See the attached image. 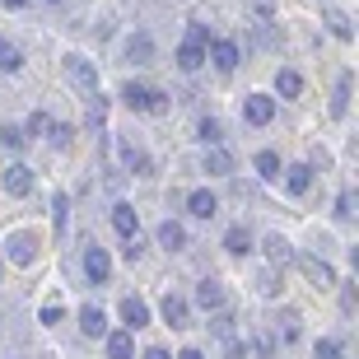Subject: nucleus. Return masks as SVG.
<instances>
[{"label":"nucleus","mask_w":359,"mask_h":359,"mask_svg":"<svg viewBox=\"0 0 359 359\" xmlns=\"http://www.w3.org/2000/svg\"><path fill=\"white\" fill-rule=\"evenodd\" d=\"M121 103L131 107V112H149V117H163L168 112V93L163 89H154V84H126L121 89Z\"/></svg>","instance_id":"f257e3e1"},{"label":"nucleus","mask_w":359,"mask_h":359,"mask_svg":"<svg viewBox=\"0 0 359 359\" xmlns=\"http://www.w3.org/2000/svg\"><path fill=\"white\" fill-rule=\"evenodd\" d=\"M38 248H42V233H38V229H14L10 238H5V257H10L19 271L38 262Z\"/></svg>","instance_id":"f03ea898"},{"label":"nucleus","mask_w":359,"mask_h":359,"mask_svg":"<svg viewBox=\"0 0 359 359\" xmlns=\"http://www.w3.org/2000/svg\"><path fill=\"white\" fill-rule=\"evenodd\" d=\"M66 80H70V89H75V93L93 98V93H98V66H93L89 56L70 52V56H66Z\"/></svg>","instance_id":"7ed1b4c3"},{"label":"nucleus","mask_w":359,"mask_h":359,"mask_svg":"<svg viewBox=\"0 0 359 359\" xmlns=\"http://www.w3.org/2000/svg\"><path fill=\"white\" fill-rule=\"evenodd\" d=\"M205 61H215V70L219 75H233L238 70V42H229V38H210V47H205Z\"/></svg>","instance_id":"20e7f679"},{"label":"nucleus","mask_w":359,"mask_h":359,"mask_svg":"<svg viewBox=\"0 0 359 359\" xmlns=\"http://www.w3.org/2000/svg\"><path fill=\"white\" fill-rule=\"evenodd\" d=\"M243 121H248V126H271V121H276V98H271V93H248Z\"/></svg>","instance_id":"39448f33"},{"label":"nucleus","mask_w":359,"mask_h":359,"mask_svg":"<svg viewBox=\"0 0 359 359\" xmlns=\"http://www.w3.org/2000/svg\"><path fill=\"white\" fill-rule=\"evenodd\" d=\"M84 276H89L93 285H107V280H112V257H107V248H98V243L84 248Z\"/></svg>","instance_id":"423d86ee"},{"label":"nucleus","mask_w":359,"mask_h":359,"mask_svg":"<svg viewBox=\"0 0 359 359\" xmlns=\"http://www.w3.org/2000/svg\"><path fill=\"white\" fill-rule=\"evenodd\" d=\"M294 262H299V271H304V276L313 280L318 290H332V285H336V271L327 266L322 257H313V252H294Z\"/></svg>","instance_id":"0eeeda50"},{"label":"nucleus","mask_w":359,"mask_h":359,"mask_svg":"<svg viewBox=\"0 0 359 359\" xmlns=\"http://www.w3.org/2000/svg\"><path fill=\"white\" fill-rule=\"evenodd\" d=\"M0 182H5V191H10V196H28V191H33V182H38V177H33V168H28V163H10V168H5V177H0Z\"/></svg>","instance_id":"6e6552de"},{"label":"nucleus","mask_w":359,"mask_h":359,"mask_svg":"<svg viewBox=\"0 0 359 359\" xmlns=\"http://www.w3.org/2000/svg\"><path fill=\"white\" fill-rule=\"evenodd\" d=\"M187 215H196V219H215V215H219V196L205 191V187H196V191L187 196Z\"/></svg>","instance_id":"1a4fd4ad"},{"label":"nucleus","mask_w":359,"mask_h":359,"mask_svg":"<svg viewBox=\"0 0 359 359\" xmlns=\"http://www.w3.org/2000/svg\"><path fill=\"white\" fill-rule=\"evenodd\" d=\"M121 322H126V332H140L149 322V304L135 299V294H126V299H121Z\"/></svg>","instance_id":"9d476101"},{"label":"nucleus","mask_w":359,"mask_h":359,"mask_svg":"<svg viewBox=\"0 0 359 359\" xmlns=\"http://www.w3.org/2000/svg\"><path fill=\"white\" fill-rule=\"evenodd\" d=\"M196 304L205 308V313H219V308H224V285H219V280H201L196 285Z\"/></svg>","instance_id":"9b49d317"},{"label":"nucleus","mask_w":359,"mask_h":359,"mask_svg":"<svg viewBox=\"0 0 359 359\" xmlns=\"http://www.w3.org/2000/svg\"><path fill=\"white\" fill-rule=\"evenodd\" d=\"M80 332L84 336H107V313L98 304H84L80 308Z\"/></svg>","instance_id":"f8f14e48"},{"label":"nucleus","mask_w":359,"mask_h":359,"mask_svg":"<svg viewBox=\"0 0 359 359\" xmlns=\"http://www.w3.org/2000/svg\"><path fill=\"white\" fill-rule=\"evenodd\" d=\"M126 61H131V66H149V61H154V38H149V33H135V38L126 42Z\"/></svg>","instance_id":"ddd939ff"},{"label":"nucleus","mask_w":359,"mask_h":359,"mask_svg":"<svg viewBox=\"0 0 359 359\" xmlns=\"http://www.w3.org/2000/svg\"><path fill=\"white\" fill-rule=\"evenodd\" d=\"M205 173H210V177H229V173H233V154H229L224 145H210V149H205Z\"/></svg>","instance_id":"4468645a"},{"label":"nucleus","mask_w":359,"mask_h":359,"mask_svg":"<svg viewBox=\"0 0 359 359\" xmlns=\"http://www.w3.org/2000/svg\"><path fill=\"white\" fill-rule=\"evenodd\" d=\"M159 248H168V252H187V229L177 224V219H163V224H159Z\"/></svg>","instance_id":"2eb2a0df"},{"label":"nucleus","mask_w":359,"mask_h":359,"mask_svg":"<svg viewBox=\"0 0 359 359\" xmlns=\"http://www.w3.org/2000/svg\"><path fill=\"white\" fill-rule=\"evenodd\" d=\"M112 229H117L121 238H140V219H135L131 205H112Z\"/></svg>","instance_id":"dca6fc26"},{"label":"nucleus","mask_w":359,"mask_h":359,"mask_svg":"<svg viewBox=\"0 0 359 359\" xmlns=\"http://www.w3.org/2000/svg\"><path fill=\"white\" fill-rule=\"evenodd\" d=\"M285 187H290L294 196H304L308 187H313V163H294V168H285Z\"/></svg>","instance_id":"f3484780"},{"label":"nucleus","mask_w":359,"mask_h":359,"mask_svg":"<svg viewBox=\"0 0 359 359\" xmlns=\"http://www.w3.org/2000/svg\"><path fill=\"white\" fill-rule=\"evenodd\" d=\"M187 313H191V308H187L182 294H163V322H168V327H187Z\"/></svg>","instance_id":"a211bd4d"},{"label":"nucleus","mask_w":359,"mask_h":359,"mask_svg":"<svg viewBox=\"0 0 359 359\" xmlns=\"http://www.w3.org/2000/svg\"><path fill=\"white\" fill-rule=\"evenodd\" d=\"M0 70H5V75H19V70H24V52H19V42L0 38Z\"/></svg>","instance_id":"6ab92c4d"},{"label":"nucleus","mask_w":359,"mask_h":359,"mask_svg":"<svg viewBox=\"0 0 359 359\" xmlns=\"http://www.w3.org/2000/svg\"><path fill=\"white\" fill-rule=\"evenodd\" d=\"M107 359H135L131 332H107Z\"/></svg>","instance_id":"aec40b11"},{"label":"nucleus","mask_w":359,"mask_h":359,"mask_svg":"<svg viewBox=\"0 0 359 359\" xmlns=\"http://www.w3.org/2000/svg\"><path fill=\"white\" fill-rule=\"evenodd\" d=\"M201 66H205V47H191V42H182V47H177V70L196 75Z\"/></svg>","instance_id":"412c9836"},{"label":"nucleus","mask_w":359,"mask_h":359,"mask_svg":"<svg viewBox=\"0 0 359 359\" xmlns=\"http://www.w3.org/2000/svg\"><path fill=\"white\" fill-rule=\"evenodd\" d=\"M276 93L280 98H299L304 93V75L299 70H276Z\"/></svg>","instance_id":"4be33fe9"},{"label":"nucleus","mask_w":359,"mask_h":359,"mask_svg":"<svg viewBox=\"0 0 359 359\" xmlns=\"http://www.w3.org/2000/svg\"><path fill=\"white\" fill-rule=\"evenodd\" d=\"M121 159H126V168H131V173H140V177H149V173H154L149 154H145V149H135V145H121Z\"/></svg>","instance_id":"5701e85b"},{"label":"nucleus","mask_w":359,"mask_h":359,"mask_svg":"<svg viewBox=\"0 0 359 359\" xmlns=\"http://www.w3.org/2000/svg\"><path fill=\"white\" fill-rule=\"evenodd\" d=\"M266 257L276 262V266H290V262H294V248L280 238V233H271V238H266Z\"/></svg>","instance_id":"b1692460"},{"label":"nucleus","mask_w":359,"mask_h":359,"mask_svg":"<svg viewBox=\"0 0 359 359\" xmlns=\"http://www.w3.org/2000/svg\"><path fill=\"white\" fill-rule=\"evenodd\" d=\"M196 135L205 140V145H224V121H219V117H201Z\"/></svg>","instance_id":"393cba45"},{"label":"nucleus","mask_w":359,"mask_h":359,"mask_svg":"<svg viewBox=\"0 0 359 359\" xmlns=\"http://www.w3.org/2000/svg\"><path fill=\"white\" fill-rule=\"evenodd\" d=\"M224 248H229V252H233V257H243V252H248V248H252V233H248V229H243V224H233V229H229V233H224Z\"/></svg>","instance_id":"a878e982"},{"label":"nucleus","mask_w":359,"mask_h":359,"mask_svg":"<svg viewBox=\"0 0 359 359\" xmlns=\"http://www.w3.org/2000/svg\"><path fill=\"white\" fill-rule=\"evenodd\" d=\"M280 168H285V163H280V154H276V149H262V154H257V173L266 177V182H276V177H280Z\"/></svg>","instance_id":"bb28decb"},{"label":"nucleus","mask_w":359,"mask_h":359,"mask_svg":"<svg viewBox=\"0 0 359 359\" xmlns=\"http://www.w3.org/2000/svg\"><path fill=\"white\" fill-rule=\"evenodd\" d=\"M327 28H332L341 42H350L355 38V28H350V14H341V10H327Z\"/></svg>","instance_id":"cd10ccee"},{"label":"nucleus","mask_w":359,"mask_h":359,"mask_svg":"<svg viewBox=\"0 0 359 359\" xmlns=\"http://www.w3.org/2000/svg\"><path fill=\"white\" fill-rule=\"evenodd\" d=\"M346 107H350V75H341L336 80V98H332V117H346Z\"/></svg>","instance_id":"c85d7f7f"},{"label":"nucleus","mask_w":359,"mask_h":359,"mask_svg":"<svg viewBox=\"0 0 359 359\" xmlns=\"http://www.w3.org/2000/svg\"><path fill=\"white\" fill-rule=\"evenodd\" d=\"M47 140H52L56 149H70V145H75V126H66V121H56V126H52V135H47Z\"/></svg>","instance_id":"c756f323"},{"label":"nucleus","mask_w":359,"mask_h":359,"mask_svg":"<svg viewBox=\"0 0 359 359\" xmlns=\"http://www.w3.org/2000/svg\"><path fill=\"white\" fill-rule=\"evenodd\" d=\"M24 140H28V135H24V126H10V121L0 126V145H5V149H19Z\"/></svg>","instance_id":"7c9ffc66"},{"label":"nucleus","mask_w":359,"mask_h":359,"mask_svg":"<svg viewBox=\"0 0 359 359\" xmlns=\"http://www.w3.org/2000/svg\"><path fill=\"white\" fill-rule=\"evenodd\" d=\"M257 290L266 294V299H280V276L276 271H262V276H257Z\"/></svg>","instance_id":"2f4dec72"},{"label":"nucleus","mask_w":359,"mask_h":359,"mask_svg":"<svg viewBox=\"0 0 359 359\" xmlns=\"http://www.w3.org/2000/svg\"><path fill=\"white\" fill-rule=\"evenodd\" d=\"M52 126L56 121L47 117V112H33V117H28V135H52Z\"/></svg>","instance_id":"473e14b6"},{"label":"nucleus","mask_w":359,"mask_h":359,"mask_svg":"<svg viewBox=\"0 0 359 359\" xmlns=\"http://www.w3.org/2000/svg\"><path fill=\"white\" fill-rule=\"evenodd\" d=\"M52 219H56V233H66V219H70V201L66 196L52 201Z\"/></svg>","instance_id":"72a5a7b5"},{"label":"nucleus","mask_w":359,"mask_h":359,"mask_svg":"<svg viewBox=\"0 0 359 359\" xmlns=\"http://www.w3.org/2000/svg\"><path fill=\"white\" fill-rule=\"evenodd\" d=\"M346 355V346L336 341V336H327V341H318V359H341Z\"/></svg>","instance_id":"f704fd0d"},{"label":"nucleus","mask_w":359,"mask_h":359,"mask_svg":"<svg viewBox=\"0 0 359 359\" xmlns=\"http://www.w3.org/2000/svg\"><path fill=\"white\" fill-rule=\"evenodd\" d=\"M187 42H191V47H210V28L205 24H187Z\"/></svg>","instance_id":"c9c22d12"},{"label":"nucleus","mask_w":359,"mask_h":359,"mask_svg":"<svg viewBox=\"0 0 359 359\" xmlns=\"http://www.w3.org/2000/svg\"><path fill=\"white\" fill-rule=\"evenodd\" d=\"M38 318H42V327H56V322L66 318V308H61V304H42V313H38Z\"/></svg>","instance_id":"e433bc0d"},{"label":"nucleus","mask_w":359,"mask_h":359,"mask_svg":"<svg viewBox=\"0 0 359 359\" xmlns=\"http://www.w3.org/2000/svg\"><path fill=\"white\" fill-rule=\"evenodd\" d=\"M215 336H233V313H224V308H219V313H215Z\"/></svg>","instance_id":"4c0bfd02"},{"label":"nucleus","mask_w":359,"mask_h":359,"mask_svg":"<svg viewBox=\"0 0 359 359\" xmlns=\"http://www.w3.org/2000/svg\"><path fill=\"white\" fill-rule=\"evenodd\" d=\"M252 355L257 359H271V355H276V341H271V336H252Z\"/></svg>","instance_id":"58836bf2"},{"label":"nucleus","mask_w":359,"mask_h":359,"mask_svg":"<svg viewBox=\"0 0 359 359\" xmlns=\"http://www.w3.org/2000/svg\"><path fill=\"white\" fill-rule=\"evenodd\" d=\"M350 205H355V196H350V191H346V196L336 201V219H350V215H355V210H350Z\"/></svg>","instance_id":"ea45409f"},{"label":"nucleus","mask_w":359,"mask_h":359,"mask_svg":"<svg viewBox=\"0 0 359 359\" xmlns=\"http://www.w3.org/2000/svg\"><path fill=\"white\" fill-rule=\"evenodd\" d=\"M121 252H126V262H140V252H145V248H140V238H126V248H121Z\"/></svg>","instance_id":"a19ab883"},{"label":"nucleus","mask_w":359,"mask_h":359,"mask_svg":"<svg viewBox=\"0 0 359 359\" xmlns=\"http://www.w3.org/2000/svg\"><path fill=\"white\" fill-rule=\"evenodd\" d=\"M252 10L262 14V19H271V14H276V0H252Z\"/></svg>","instance_id":"79ce46f5"},{"label":"nucleus","mask_w":359,"mask_h":359,"mask_svg":"<svg viewBox=\"0 0 359 359\" xmlns=\"http://www.w3.org/2000/svg\"><path fill=\"white\" fill-rule=\"evenodd\" d=\"M140 359H168V350H159V346H149V350H145V355H140Z\"/></svg>","instance_id":"37998d69"},{"label":"nucleus","mask_w":359,"mask_h":359,"mask_svg":"<svg viewBox=\"0 0 359 359\" xmlns=\"http://www.w3.org/2000/svg\"><path fill=\"white\" fill-rule=\"evenodd\" d=\"M0 5H5V10H24L28 0H0Z\"/></svg>","instance_id":"c03bdc74"},{"label":"nucleus","mask_w":359,"mask_h":359,"mask_svg":"<svg viewBox=\"0 0 359 359\" xmlns=\"http://www.w3.org/2000/svg\"><path fill=\"white\" fill-rule=\"evenodd\" d=\"M177 359H205V355H201V350H191V346H187V350H182V355H177Z\"/></svg>","instance_id":"a18cd8bd"},{"label":"nucleus","mask_w":359,"mask_h":359,"mask_svg":"<svg viewBox=\"0 0 359 359\" xmlns=\"http://www.w3.org/2000/svg\"><path fill=\"white\" fill-rule=\"evenodd\" d=\"M52 5H61V0H52Z\"/></svg>","instance_id":"49530a36"}]
</instances>
